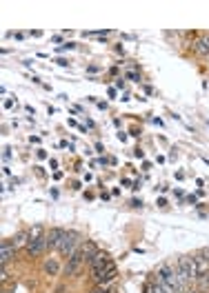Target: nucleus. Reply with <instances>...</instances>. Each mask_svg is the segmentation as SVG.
<instances>
[{"label": "nucleus", "instance_id": "obj_1", "mask_svg": "<svg viewBox=\"0 0 209 293\" xmlns=\"http://www.w3.org/2000/svg\"><path fill=\"white\" fill-rule=\"evenodd\" d=\"M85 253L80 249L76 251V253H71L67 258V265H65V275H76L78 271H80V267H83V262H85Z\"/></svg>", "mask_w": 209, "mask_h": 293}, {"label": "nucleus", "instance_id": "obj_2", "mask_svg": "<svg viewBox=\"0 0 209 293\" xmlns=\"http://www.w3.org/2000/svg\"><path fill=\"white\" fill-rule=\"evenodd\" d=\"M76 245H78V236L76 233H65V238H63V242H60V247H58V253L63 255V258H69L71 253H76Z\"/></svg>", "mask_w": 209, "mask_h": 293}, {"label": "nucleus", "instance_id": "obj_3", "mask_svg": "<svg viewBox=\"0 0 209 293\" xmlns=\"http://www.w3.org/2000/svg\"><path fill=\"white\" fill-rule=\"evenodd\" d=\"M24 251H27L29 258H38V255H43L45 251H47V240H45V238H31Z\"/></svg>", "mask_w": 209, "mask_h": 293}, {"label": "nucleus", "instance_id": "obj_4", "mask_svg": "<svg viewBox=\"0 0 209 293\" xmlns=\"http://www.w3.org/2000/svg\"><path fill=\"white\" fill-rule=\"evenodd\" d=\"M65 233H67V231H63V229H49L47 236H45V240H47V249H56V251H58Z\"/></svg>", "mask_w": 209, "mask_h": 293}, {"label": "nucleus", "instance_id": "obj_5", "mask_svg": "<svg viewBox=\"0 0 209 293\" xmlns=\"http://www.w3.org/2000/svg\"><path fill=\"white\" fill-rule=\"evenodd\" d=\"M16 255V245L11 240H2V267H7Z\"/></svg>", "mask_w": 209, "mask_h": 293}, {"label": "nucleus", "instance_id": "obj_6", "mask_svg": "<svg viewBox=\"0 0 209 293\" xmlns=\"http://www.w3.org/2000/svg\"><path fill=\"white\" fill-rule=\"evenodd\" d=\"M196 267H198V275H205L209 271V253L207 251H200L198 258H196Z\"/></svg>", "mask_w": 209, "mask_h": 293}, {"label": "nucleus", "instance_id": "obj_7", "mask_svg": "<svg viewBox=\"0 0 209 293\" xmlns=\"http://www.w3.org/2000/svg\"><path fill=\"white\" fill-rule=\"evenodd\" d=\"M89 262H92V269H105V267L109 265L107 253H102V251H98V253L93 255V258L89 260Z\"/></svg>", "mask_w": 209, "mask_h": 293}, {"label": "nucleus", "instance_id": "obj_8", "mask_svg": "<svg viewBox=\"0 0 209 293\" xmlns=\"http://www.w3.org/2000/svg\"><path fill=\"white\" fill-rule=\"evenodd\" d=\"M114 278H116V267H114L112 262H109L107 269L102 271V278H100V282H98V284H109Z\"/></svg>", "mask_w": 209, "mask_h": 293}, {"label": "nucleus", "instance_id": "obj_9", "mask_svg": "<svg viewBox=\"0 0 209 293\" xmlns=\"http://www.w3.org/2000/svg\"><path fill=\"white\" fill-rule=\"evenodd\" d=\"M196 289H198L200 293H209V278H207V273L196 278Z\"/></svg>", "mask_w": 209, "mask_h": 293}, {"label": "nucleus", "instance_id": "obj_10", "mask_svg": "<svg viewBox=\"0 0 209 293\" xmlns=\"http://www.w3.org/2000/svg\"><path fill=\"white\" fill-rule=\"evenodd\" d=\"M60 271V267H58V260H47V262H45V273H49V275H56Z\"/></svg>", "mask_w": 209, "mask_h": 293}, {"label": "nucleus", "instance_id": "obj_11", "mask_svg": "<svg viewBox=\"0 0 209 293\" xmlns=\"http://www.w3.org/2000/svg\"><path fill=\"white\" fill-rule=\"evenodd\" d=\"M29 231H27V233H18V236H16V240H14V245H16V249H20V247H24V249H27V245H29Z\"/></svg>", "mask_w": 209, "mask_h": 293}, {"label": "nucleus", "instance_id": "obj_12", "mask_svg": "<svg viewBox=\"0 0 209 293\" xmlns=\"http://www.w3.org/2000/svg\"><path fill=\"white\" fill-rule=\"evenodd\" d=\"M45 236H47V233H45L43 225H36L29 229V238H45Z\"/></svg>", "mask_w": 209, "mask_h": 293}, {"label": "nucleus", "instance_id": "obj_13", "mask_svg": "<svg viewBox=\"0 0 209 293\" xmlns=\"http://www.w3.org/2000/svg\"><path fill=\"white\" fill-rule=\"evenodd\" d=\"M92 293H107V291H105V289H93Z\"/></svg>", "mask_w": 209, "mask_h": 293}]
</instances>
